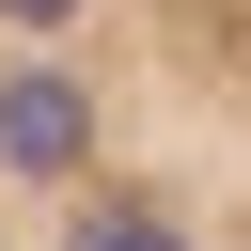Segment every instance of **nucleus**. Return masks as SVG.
Masks as SVG:
<instances>
[{"mask_svg": "<svg viewBox=\"0 0 251 251\" xmlns=\"http://www.w3.org/2000/svg\"><path fill=\"white\" fill-rule=\"evenodd\" d=\"M0 251H251V0H0Z\"/></svg>", "mask_w": 251, "mask_h": 251, "instance_id": "obj_1", "label": "nucleus"}]
</instances>
